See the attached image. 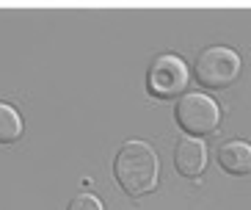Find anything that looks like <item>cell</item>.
I'll list each match as a JSON object with an SVG mask.
<instances>
[{
    "label": "cell",
    "instance_id": "cell-8",
    "mask_svg": "<svg viewBox=\"0 0 251 210\" xmlns=\"http://www.w3.org/2000/svg\"><path fill=\"white\" fill-rule=\"evenodd\" d=\"M67 210H105V205H102V199H100V196L89 194V191H83V194H77V196H72V199H69Z\"/></svg>",
    "mask_w": 251,
    "mask_h": 210
},
{
    "label": "cell",
    "instance_id": "cell-2",
    "mask_svg": "<svg viewBox=\"0 0 251 210\" xmlns=\"http://www.w3.org/2000/svg\"><path fill=\"white\" fill-rule=\"evenodd\" d=\"M240 72H243L240 52L226 47V45L204 47L196 55V64H193L196 83L207 91H224L229 86H235L240 80Z\"/></svg>",
    "mask_w": 251,
    "mask_h": 210
},
{
    "label": "cell",
    "instance_id": "cell-5",
    "mask_svg": "<svg viewBox=\"0 0 251 210\" xmlns=\"http://www.w3.org/2000/svg\"><path fill=\"white\" fill-rule=\"evenodd\" d=\"M207 166V147L201 138H179L174 144V169L188 180H196Z\"/></svg>",
    "mask_w": 251,
    "mask_h": 210
},
{
    "label": "cell",
    "instance_id": "cell-4",
    "mask_svg": "<svg viewBox=\"0 0 251 210\" xmlns=\"http://www.w3.org/2000/svg\"><path fill=\"white\" fill-rule=\"evenodd\" d=\"M188 83H191V69L182 55L174 52L155 55L147 69V91L157 100H179L188 91Z\"/></svg>",
    "mask_w": 251,
    "mask_h": 210
},
{
    "label": "cell",
    "instance_id": "cell-6",
    "mask_svg": "<svg viewBox=\"0 0 251 210\" xmlns=\"http://www.w3.org/2000/svg\"><path fill=\"white\" fill-rule=\"evenodd\" d=\"M218 166L232 177H246L251 174V144L243 138H232V141L218 147Z\"/></svg>",
    "mask_w": 251,
    "mask_h": 210
},
{
    "label": "cell",
    "instance_id": "cell-3",
    "mask_svg": "<svg viewBox=\"0 0 251 210\" xmlns=\"http://www.w3.org/2000/svg\"><path fill=\"white\" fill-rule=\"evenodd\" d=\"M174 116L179 130L191 138H207L221 128V105L201 91H185L174 105Z\"/></svg>",
    "mask_w": 251,
    "mask_h": 210
},
{
    "label": "cell",
    "instance_id": "cell-1",
    "mask_svg": "<svg viewBox=\"0 0 251 210\" xmlns=\"http://www.w3.org/2000/svg\"><path fill=\"white\" fill-rule=\"evenodd\" d=\"M113 174H116L119 188L127 196L138 199V196L152 194L160 180V160H157L155 147L141 138L125 141L113 160Z\"/></svg>",
    "mask_w": 251,
    "mask_h": 210
},
{
    "label": "cell",
    "instance_id": "cell-7",
    "mask_svg": "<svg viewBox=\"0 0 251 210\" xmlns=\"http://www.w3.org/2000/svg\"><path fill=\"white\" fill-rule=\"evenodd\" d=\"M23 116L17 111L14 105L0 103V144H14L23 138Z\"/></svg>",
    "mask_w": 251,
    "mask_h": 210
}]
</instances>
